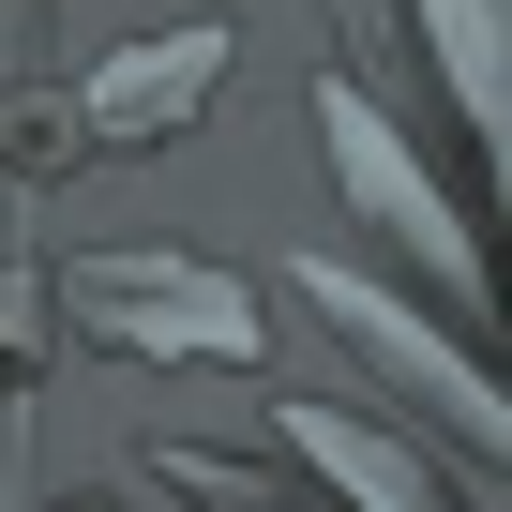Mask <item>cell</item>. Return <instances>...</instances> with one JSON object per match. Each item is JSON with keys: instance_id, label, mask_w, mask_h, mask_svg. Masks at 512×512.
Masks as SVG:
<instances>
[{"instance_id": "1", "label": "cell", "mask_w": 512, "mask_h": 512, "mask_svg": "<svg viewBox=\"0 0 512 512\" xmlns=\"http://www.w3.org/2000/svg\"><path fill=\"white\" fill-rule=\"evenodd\" d=\"M46 317H76L121 362H272V302H256L226 256H181V241H91V256H61Z\"/></svg>"}, {"instance_id": "2", "label": "cell", "mask_w": 512, "mask_h": 512, "mask_svg": "<svg viewBox=\"0 0 512 512\" xmlns=\"http://www.w3.org/2000/svg\"><path fill=\"white\" fill-rule=\"evenodd\" d=\"M317 151H332L347 211H362V226L407 256V272H437L467 317H497V256H482V211L422 181V151H407V136H392V106L362 91V61H332V76H317Z\"/></svg>"}, {"instance_id": "3", "label": "cell", "mask_w": 512, "mask_h": 512, "mask_svg": "<svg viewBox=\"0 0 512 512\" xmlns=\"http://www.w3.org/2000/svg\"><path fill=\"white\" fill-rule=\"evenodd\" d=\"M287 287H302V302H317V317H332V332H347V347H362L377 377H407V392H422V407H437V422H452V437H467L482 467L512 452V407H497V377H482V362H467L452 332H422V317H407V302H392L377 272H347V256H302Z\"/></svg>"}, {"instance_id": "4", "label": "cell", "mask_w": 512, "mask_h": 512, "mask_svg": "<svg viewBox=\"0 0 512 512\" xmlns=\"http://www.w3.org/2000/svg\"><path fill=\"white\" fill-rule=\"evenodd\" d=\"M226 16H181V31H151V46H121V61H91L76 91H61V121H76V151H151V136H181L196 121V91H226Z\"/></svg>"}, {"instance_id": "5", "label": "cell", "mask_w": 512, "mask_h": 512, "mask_svg": "<svg viewBox=\"0 0 512 512\" xmlns=\"http://www.w3.org/2000/svg\"><path fill=\"white\" fill-rule=\"evenodd\" d=\"M407 31H422V61H437V91H452V121H467V151L497 166V151H512V46H497V0H407Z\"/></svg>"}, {"instance_id": "6", "label": "cell", "mask_w": 512, "mask_h": 512, "mask_svg": "<svg viewBox=\"0 0 512 512\" xmlns=\"http://www.w3.org/2000/svg\"><path fill=\"white\" fill-rule=\"evenodd\" d=\"M272 437L332 482V497H362V512H422L437 497V467L407 452V437H377V422H347V407H272Z\"/></svg>"}, {"instance_id": "7", "label": "cell", "mask_w": 512, "mask_h": 512, "mask_svg": "<svg viewBox=\"0 0 512 512\" xmlns=\"http://www.w3.org/2000/svg\"><path fill=\"white\" fill-rule=\"evenodd\" d=\"M46 91H0V181H46V166H76V121H31Z\"/></svg>"}, {"instance_id": "8", "label": "cell", "mask_w": 512, "mask_h": 512, "mask_svg": "<svg viewBox=\"0 0 512 512\" xmlns=\"http://www.w3.org/2000/svg\"><path fill=\"white\" fill-rule=\"evenodd\" d=\"M31 362H46V272L0 256V377H31Z\"/></svg>"}, {"instance_id": "9", "label": "cell", "mask_w": 512, "mask_h": 512, "mask_svg": "<svg viewBox=\"0 0 512 512\" xmlns=\"http://www.w3.org/2000/svg\"><path fill=\"white\" fill-rule=\"evenodd\" d=\"M332 31H347V61H392V31H407V0H332Z\"/></svg>"}]
</instances>
